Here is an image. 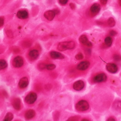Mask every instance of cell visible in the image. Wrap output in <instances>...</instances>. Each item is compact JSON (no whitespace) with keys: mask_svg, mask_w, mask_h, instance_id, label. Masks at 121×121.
<instances>
[{"mask_svg":"<svg viewBox=\"0 0 121 121\" xmlns=\"http://www.w3.org/2000/svg\"><path fill=\"white\" fill-rule=\"evenodd\" d=\"M12 105L16 110H20L21 109V99L18 98L14 99L12 102Z\"/></svg>","mask_w":121,"mask_h":121,"instance_id":"cell-15","label":"cell"},{"mask_svg":"<svg viewBox=\"0 0 121 121\" xmlns=\"http://www.w3.org/2000/svg\"><path fill=\"white\" fill-rule=\"evenodd\" d=\"M100 3L102 4V5H106L107 3L108 0H99Z\"/></svg>","mask_w":121,"mask_h":121,"instance_id":"cell-32","label":"cell"},{"mask_svg":"<svg viewBox=\"0 0 121 121\" xmlns=\"http://www.w3.org/2000/svg\"><path fill=\"white\" fill-rule=\"evenodd\" d=\"M118 2H119V4L120 6L121 7V0H118Z\"/></svg>","mask_w":121,"mask_h":121,"instance_id":"cell-35","label":"cell"},{"mask_svg":"<svg viewBox=\"0 0 121 121\" xmlns=\"http://www.w3.org/2000/svg\"><path fill=\"white\" fill-rule=\"evenodd\" d=\"M90 66V62L89 61H83L80 62L77 66V68L80 71H84Z\"/></svg>","mask_w":121,"mask_h":121,"instance_id":"cell-7","label":"cell"},{"mask_svg":"<svg viewBox=\"0 0 121 121\" xmlns=\"http://www.w3.org/2000/svg\"><path fill=\"white\" fill-rule=\"evenodd\" d=\"M82 121H89V120H88V119H83L82 120Z\"/></svg>","mask_w":121,"mask_h":121,"instance_id":"cell-36","label":"cell"},{"mask_svg":"<svg viewBox=\"0 0 121 121\" xmlns=\"http://www.w3.org/2000/svg\"><path fill=\"white\" fill-rule=\"evenodd\" d=\"M107 80V76L104 73H101L95 76L93 78V82L96 83H99L106 82Z\"/></svg>","mask_w":121,"mask_h":121,"instance_id":"cell-4","label":"cell"},{"mask_svg":"<svg viewBox=\"0 0 121 121\" xmlns=\"http://www.w3.org/2000/svg\"><path fill=\"white\" fill-rule=\"evenodd\" d=\"M107 23L109 27H113L116 24V21L113 17H110L107 21Z\"/></svg>","mask_w":121,"mask_h":121,"instance_id":"cell-22","label":"cell"},{"mask_svg":"<svg viewBox=\"0 0 121 121\" xmlns=\"http://www.w3.org/2000/svg\"><path fill=\"white\" fill-rule=\"evenodd\" d=\"M37 99V95L35 93L30 92L25 98V102L29 104H33Z\"/></svg>","mask_w":121,"mask_h":121,"instance_id":"cell-3","label":"cell"},{"mask_svg":"<svg viewBox=\"0 0 121 121\" xmlns=\"http://www.w3.org/2000/svg\"><path fill=\"white\" fill-rule=\"evenodd\" d=\"M17 17L21 19H25L28 17L29 13L26 10H20L17 13Z\"/></svg>","mask_w":121,"mask_h":121,"instance_id":"cell-14","label":"cell"},{"mask_svg":"<svg viewBox=\"0 0 121 121\" xmlns=\"http://www.w3.org/2000/svg\"><path fill=\"white\" fill-rule=\"evenodd\" d=\"M114 59L116 61H120L121 60V56L118 55H115L114 56Z\"/></svg>","mask_w":121,"mask_h":121,"instance_id":"cell-27","label":"cell"},{"mask_svg":"<svg viewBox=\"0 0 121 121\" xmlns=\"http://www.w3.org/2000/svg\"><path fill=\"white\" fill-rule=\"evenodd\" d=\"M50 55L51 57L54 59H63L65 57L62 54L56 51L51 52Z\"/></svg>","mask_w":121,"mask_h":121,"instance_id":"cell-11","label":"cell"},{"mask_svg":"<svg viewBox=\"0 0 121 121\" xmlns=\"http://www.w3.org/2000/svg\"><path fill=\"white\" fill-rule=\"evenodd\" d=\"M75 57L77 60H80L83 59V55L81 53H78L76 55Z\"/></svg>","mask_w":121,"mask_h":121,"instance_id":"cell-24","label":"cell"},{"mask_svg":"<svg viewBox=\"0 0 121 121\" xmlns=\"http://www.w3.org/2000/svg\"><path fill=\"white\" fill-rule=\"evenodd\" d=\"M70 7L72 9H74L75 8L76 6L74 3H71L70 4Z\"/></svg>","mask_w":121,"mask_h":121,"instance_id":"cell-33","label":"cell"},{"mask_svg":"<svg viewBox=\"0 0 121 121\" xmlns=\"http://www.w3.org/2000/svg\"><path fill=\"white\" fill-rule=\"evenodd\" d=\"M29 85V80L28 78L26 77H23L19 81L18 86L19 88L21 89H24L26 88Z\"/></svg>","mask_w":121,"mask_h":121,"instance_id":"cell-13","label":"cell"},{"mask_svg":"<svg viewBox=\"0 0 121 121\" xmlns=\"http://www.w3.org/2000/svg\"><path fill=\"white\" fill-rule=\"evenodd\" d=\"M107 121H115V119L113 117H110L107 119Z\"/></svg>","mask_w":121,"mask_h":121,"instance_id":"cell-34","label":"cell"},{"mask_svg":"<svg viewBox=\"0 0 121 121\" xmlns=\"http://www.w3.org/2000/svg\"><path fill=\"white\" fill-rule=\"evenodd\" d=\"M110 34L111 35V36H115L117 34V33L115 31H114V30H112V31H110Z\"/></svg>","mask_w":121,"mask_h":121,"instance_id":"cell-31","label":"cell"},{"mask_svg":"<svg viewBox=\"0 0 121 121\" xmlns=\"http://www.w3.org/2000/svg\"><path fill=\"white\" fill-rule=\"evenodd\" d=\"M84 87V83L82 80H78L73 83V88L76 91H80L83 89Z\"/></svg>","mask_w":121,"mask_h":121,"instance_id":"cell-8","label":"cell"},{"mask_svg":"<svg viewBox=\"0 0 121 121\" xmlns=\"http://www.w3.org/2000/svg\"><path fill=\"white\" fill-rule=\"evenodd\" d=\"M4 23V18L3 17H1L0 18V27L3 26Z\"/></svg>","mask_w":121,"mask_h":121,"instance_id":"cell-28","label":"cell"},{"mask_svg":"<svg viewBox=\"0 0 121 121\" xmlns=\"http://www.w3.org/2000/svg\"><path fill=\"white\" fill-rule=\"evenodd\" d=\"M13 118V115L11 112H8L6 114L5 117L4 119H3L4 121H12Z\"/></svg>","mask_w":121,"mask_h":121,"instance_id":"cell-20","label":"cell"},{"mask_svg":"<svg viewBox=\"0 0 121 121\" xmlns=\"http://www.w3.org/2000/svg\"><path fill=\"white\" fill-rule=\"evenodd\" d=\"M7 34L9 37L12 38L13 37V34L11 30H8L7 32Z\"/></svg>","mask_w":121,"mask_h":121,"instance_id":"cell-30","label":"cell"},{"mask_svg":"<svg viewBox=\"0 0 121 121\" xmlns=\"http://www.w3.org/2000/svg\"><path fill=\"white\" fill-rule=\"evenodd\" d=\"M113 107L117 112L121 113V101H117L114 103Z\"/></svg>","mask_w":121,"mask_h":121,"instance_id":"cell-18","label":"cell"},{"mask_svg":"<svg viewBox=\"0 0 121 121\" xmlns=\"http://www.w3.org/2000/svg\"><path fill=\"white\" fill-rule=\"evenodd\" d=\"M100 10V6L98 3H95L92 5L90 8L91 13L93 15H96Z\"/></svg>","mask_w":121,"mask_h":121,"instance_id":"cell-10","label":"cell"},{"mask_svg":"<svg viewBox=\"0 0 121 121\" xmlns=\"http://www.w3.org/2000/svg\"><path fill=\"white\" fill-rule=\"evenodd\" d=\"M56 15L54 10H49L45 12L44 16L45 18L49 21H52Z\"/></svg>","mask_w":121,"mask_h":121,"instance_id":"cell-12","label":"cell"},{"mask_svg":"<svg viewBox=\"0 0 121 121\" xmlns=\"http://www.w3.org/2000/svg\"><path fill=\"white\" fill-rule=\"evenodd\" d=\"M79 118V117L74 116V117H70L68 119V121H77V120H78Z\"/></svg>","mask_w":121,"mask_h":121,"instance_id":"cell-26","label":"cell"},{"mask_svg":"<svg viewBox=\"0 0 121 121\" xmlns=\"http://www.w3.org/2000/svg\"><path fill=\"white\" fill-rule=\"evenodd\" d=\"M23 64V60L21 56H17L14 58L13 61V65L16 68L21 67Z\"/></svg>","mask_w":121,"mask_h":121,"instance_id":"cell-5","label":"cell"},{"mask_svg":"<svg viewBox=\"0 0 121 121\" xmlns=\"http://www.w3.org/2000/svg\"><path fill=\"white\" fill-rule=\"evenodd\" d=\"M68 2V0H59V2L61 5H66Z\"/></svg>","mask_w":121,"mask_h":121,"instance_id":"cell-29","label":"cell"},{"mask_svg":"<svg viewBox=\"0 0 121 121\" xmlns=\"http://www.w3.org/2000/svg\"><path fill=\"white\" fill-rule=\"evenodd\" d=\"M105 43L108 47H110L112 44V39L111 37L108 36L105 39Z\"/></svg>","mask_w":121,"mask_h":121,"instance_id":"cell-19","label":"cell"},{"mask_svg":"<svg viewBox=\"0 0 121 121\" xmlns=\"http://www.w3.org/2000/svg\"><path fill=\"white\" fill-rule=\"evenodd\" d=\"M46 65L45 63H40L38 65V68L39 70H44V69H46Z\"/></svg>","mask_w":121,"mask_h":121,"instance_id":"cell-25","label":"cell"},{"mask_svg":"<svg viewBox=\"0 0 121 121\" xmlns=\"http://www.w3.org/2000/svg\"><path fill=\"white\" fill-rule=\"evenodd\" d=\"M75 108L78 111L84 112L89 109V104L87 101L85 100H81L76 104Z\"/></svg>","mask_w":121,"mask_h":121,"instance_id":"cell-2","label":"cell"},{"mask_svg":"<svg viewBox=\"0 0 121 121\" xmlns=\"http://www.w3.org/2000/svg\"><path fill=\"white\" fill-rule=\"evenodd\" d=\"M35 112L33 110H29L26 112L25 114V118L26 120H30L32 119L35 116Z\"/></svg>","mask_w":121,"mask_h":121,"instance_id":"cell-16","label":"cell"},{"mask_svg":"<svg viewBox=\"0 0 121 121\" xmlns=\"http://www.w3.org/2000/svg\"><path fill=\"white\" fill-rule=\"evenodd\" d=\"M8 67V63L7 61L3 59H1L0 60V70H3L6 68Z\"/></svg>","mask_w":121,"mask_h":121,"instance_id":"cell-21","label":"cell"},{"mask_svg":"<svg viewBox=\"0 0 121 121\" xmlns=\"http://www.w3.org/2000/svg\"><path fill=\"white\" fill-rule=\"evenodd\" d=\"M79 40L81 43L84 45H86L88 47H91L92 46V43L89 41V39L85 35H83L80 36Z\"/></svg>","mask_w":121,"mask_h":121,"instance_id":"cell-9","label":"cell"},{"mask_svg":"<svg viewBox=\"0 0 121 121\" xmlns=\"http://www.w3.org/2000/svg\"><path fill=\"white\" fill-rule=\"evenodd\" d=\"M56 65L55 64H50L46 65V68L48 70H52L54 69L55 68H56Z\"/></svg>","mask_w":121,"mask_h":121,"instance_id":"cell-23","label":"cell"},{"mask_svg":"<svg viewBox=\"0 0 121 121\" xmlns=\"http://www.w3.org/2000/svg\"><path fill=\"white\" fill-rule=\"evenodd\" d=\"M106 68L109 72L112 73H115L118 71L117 66L115 64L112 63H108L106 66Z\"/></svg>","mask_w":121,"mask_h":121,"instance_id":"cell-6","label":"cell"},{"mask_svg":"<svg viewBox=\"0 0 121 121\" xmlns=\"http://www.w3.org/2000/svg\"><path fill=\"white\" fill-rule=\"evenodd\" d=\"M75 43L73 41H65L59 43L57 45V50L60 52L65 51L68 50H71L74 48Z\"/></svg>","mask_w":121,"mask_h":121,"instance_id":"cell-1","label":"cell"},{"mask_svg":"<svg viewBox=\"0 0 121 121\" xmlns=\"http://www.w3.org/2000/svg\"><path fill=\"white\" fill-rule=\"evenodd\" d=\"M29 56L31 60H35L38 58L39 56V52L36 50H33L30 52Z\"/></svg>","mask_w":121,"mask_h":121,"instance_id":"cell-17","label":"cell"}]
</instances>
